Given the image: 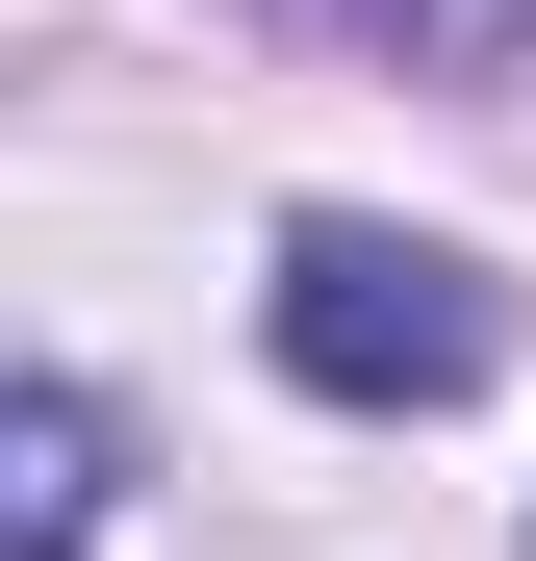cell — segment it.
I'll return each mask as SVG.
<instances>
[{"label": "cell", "mask_w": 536, "mask_h": 561, "mask_svg": "<svg viewBox=\"0 0 536 561\" xmlns=\"http://www.w3.org/2000/svg\"><path fill=\"white\" fill-rule=\"evenodd\" d=\"M255 332H282V383H307V409H460L486 357H511V280H486V255H434V230L307 205L282 280H255Z\"/></svg>", "instance_id": "6da1fadb"}, {"label": "cell", "mask_w": 536, "mask_h": 561, "mask_svg": "<svg viewBox=\"0 0 536 561\" xmlns=\"http://www.w3.org/2000/svg\"><path fill=\"white\" fill-rule=\"evenodd\" d=\"M0 561H103V383L0 409Z\"/></svg>", "instance_id": "7a4b0ae2"}, {"label": "cell", "mask_w": 536, "mask_h": 561, "mask_svg": "<svg viewBox=\"0 0 536 561\" xmlns=\"http://www.w3.org/2000/svg\"><path fill=\"white\" fill-rule=\"evenodd\" d=\"M409 77H536V0H357Z\"/></svg>", "instance_id": "3957f363"}]
</instances>
